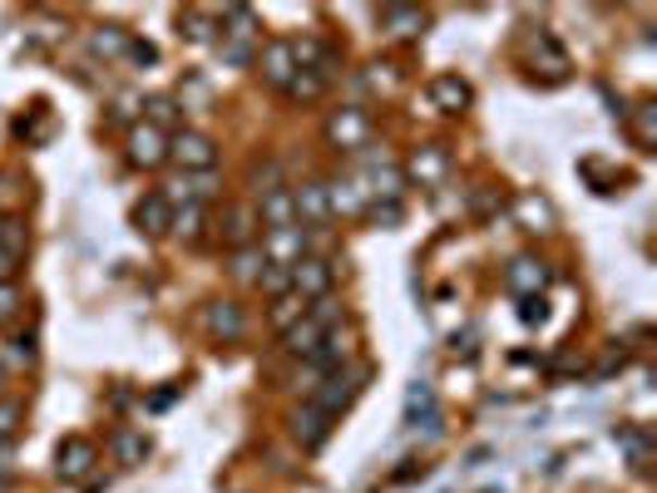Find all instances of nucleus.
<instances>
[{
    "label": "nucleus",
    "mask_w": 657,
    "mask_h": 493,
    "mask_svg": "<svg viewBox=\"0 0 657 493\" xmlns=\"http://www.w3.org/2000/svg\"><path fill=\"white\" fill-rule=\"evenodd\" d=\"M322 139L332 143L336 153H361L371 143V114L361 104L332 109V114H326V124H322Z\"/></svg>",
    "instance_id": "1"
},
{
    "label": "nucleus",
    "mask_w": 657,
    "mask_h": 493,
    "mask_svg": "<svg viewBox=\"0 0 657 493\" xmlns=\"http://www.w3.org/2000/svg\"><path fill=\"white\" fill-rule=\"evenodd\" d=\"M361 385H367V370L361 365H346V370H332V376H322L317 380V390H312V405L322 409V415H332V419H342L346 409L356 405V395H361Z\"/></svg>",
    "instance_id": "2"
},
{
    "label": "nucleus",
    "mask_w": 657,
    "mask_h": 493,
    "mask_svg": "<svg viewBox=\"0 0 657 493\" xmlns=\"http://www.w3.org/2000/svg\"><path fill=\"white\" fill-rule=\"evenodd\" d=\"M169 159L184 173H213L218 168V143L203 129H178L169 134Z\"/></svg>",
    "instance_id": "3"
},
{
    "label": "nucleus",
    "mask_w": 657,
    "mask_h": 493,
    "mask_svg": "<svg viewBox=\"0 0 657 493\" xmlns=\"http://www.w3.org/2000/svg\"><path fill=\"white\" fill-rule=\"evenodd\" d=\"M99 464V444L85 440V434H70L60 450H54V479L60 483H85Z\"/></svg>",
    "instance_id": "4"
},
{
    "label": "nucleus",
    "mask_w": 657,
    "mask_h": 493,
    "mask_svg": "<svg viewBox=\"0 0 657 493\" xmlns=\"http://www.w3.org/2000/svg\"><path fill=\"white\" fill-rule=\"evenodd\" d=\"M292 207H297V227H307V232H322L332 223V193H326L322 178L297 182L292 188Z\"/></svg>",
    "instance_id": "5"
},
{
    "label": "nucleus",
    "mask_w": 657,
    "mask_h": 493,
    "mask_svg": "<svg viewBox=\"0 0 657 493\" xmlns=\"http://www.w3.org/2000/svg\"><path fill=\"white\" fill-rule=\"evenodd\" d=\"M287 429H292V440H297V450L302 454H317L326 440H332V429H336V419L332 415H322V409L307 400V405H297L287 415Z\"/></svg>",
    "instance_id": "6"
},
{
    "label": "nucleus",
    "mask_w": 657,
    "mask_h": 493,
    "mask_svg": "<svg viewBox=\"0 0 657 493\" xmlns=\"http://www.w3.org/2000/svg\"><path fill=\"white\" fill-rule=\"evenodd\" d=\"M549 262L540 257V252H519V257H509V267H505V287L515 291L519 301L524 296H544V287H549Z\"/></svg>",
    "instance_id": "7"
},
{
    "label": "nucleus",
    "mask_w": 657,
    "mask_h": 493,
    "mask_svg": "<svg viewBox=\"0 0 657 493\" xmlns=\"http://www.w3.org/2000/svg\"><path fill=\"white\" fill-rule=\"evenodd\" d=\"M332 287H336V267L326 257H317V252H307L297 267H292V291L312 306V301H322V296H332Z\"/></svg>",
    "instance_id": "8"
},
{
    "label": "nucleus",
    "mask_w": 657,
    "mask_h": 493,
    "mask_svg": "<svg viewBox=\"0 0 657 493\" xmlns=\"http://www.w3.org/2000/svg\"><path fill=\"white\" fill-rule=\"evenodd\" d=\"M203 331L213 336V341H243L248 336V312H243V301L223 296V301H208L203 306Z\"/></svg>",
    "instance_id": "9"
},
{
    "label": "nucleus",
    "mask_w": 657,
    "mask_h": 493,
    "mask_svg": "<svg viewBox=\"0 0 657 493\" xmlns=\"http://www.w3.org/2000/svg\"><path fill=\"white\" fill-rule=\"evenodd\" d=\"M307 242H312L307 227H272V232H262L258 246L272 267H297V262L307 257Z\"/></svg>",
    "instance_id": "10"
},
{
    "label": "nucleus",
    "mask_w": 657,
    "mask_h": 493,
    "mask_svg": "<svg viewBox=\"0 0 657 493\" xmlns=\"http://www.w3.org/2000/svg\"><path fill=\"white\" fill-rule=\"evenodd\" d=\"M124 153H129L134 168L153 173V168H163V163H169V134H159L153 124H134L129 139H124Z\"/></svg>",
    "instance_id": "11"
},
{
    "label": "nucleus",
    "mask_w": 657,
    "mask_h": 493,
    "mask_svg": "<svg viewBox=\"0 0 657 493\" xmlns=\"http://www.w3.org/2000/svg\"><path fill=\"white\" fill-rule=\"evenodd\" d=\"M258 75H262V85H272V89H287L292 85V75H297V54H292V40H268V45H258Z\"/></svg>",
    "instance_id": "12"
},
{
    "label": "nucleus",
    "mask_w": 657,
    "mask_h": 493,
    "mask_svg": "<svg viewBox=\"0 0 657 493\" xmlns=\"http://www.w3.org/2000/svg\"><path fill=\"white\" fill-rule=\"evenodd\" d=\"M400 178L421 182V188L445 182V178H450V149H445V143H421V149L410 153V163H406V173H400Z\"/></svg>",
    "instance_id": "13"
},
{
    "label": "nucleus",
    "mask_w": 657,
    "mask_h": 493,
    "mask_svg": "<svg viewBox=\"0 0 657 493\" xmlns=\"http://www.w3.org/2000/svg\"><path fill=\"white\" fill-rule=\"evenodd\" d=\"M129 223H134V232H139V237H169L173 207H169V198H163V188H153V193H144L139 203H134Z\"/></svg>",
    "instance_id": "14"
},
{
    "label": "nucleus",
    "mask_w": 657,
    "mask_h": 493,
    "mask_svg": "<svg viewBox=\"0 0 657 493\" xmlns=\"http://www.w3.org/2000/svg\"><path fill=\"white\" fill-rule=\"evenodd\" d=\"M258 227H262V223H258V213H252L248 203L223 207V217H218V237H223L233 252H237V246H252V242H258Z\"/></svg>",
    "instance_id": "15"
},
{
    "label": "nucleus",
    "mask_w": 657,
    "mask_h": 493,
    "mask_svg": "<svg viewBox=\"0 0 657 493\" xmlns=\"http://www.w3.org/2000/svg\"><path fill=\"white\" fill-rule=\"evenodd\" d=\"M326 193H332V217H356V213H367L371 207V193H367V182H361V173H342V178L326 182Z\"/></svg>",
    "instance_id": "16"
},
{
    "label": "nucleus",
    "mask_w": 657,
    "mask_h": 493,
    "mask_svg": "<svg viewBox=\"0 0 657 493\" xmlns=\"http://www.w3.org/2000/svg\"><path fill=\"white\" fill-rule=\"evenodd\" d=\"M425 94H431V104L441 109V114H464V109L474 104L470 79H460V75H435L431 85H425Z\"/></svg>",
    "instance_id": "17"
},
{
    "label": "nucleus",
    "mask_w": 657,
    "mask_h": 493,
    "mask_svg": "<svg viewBox=\"0 0 657 493\" xmlns=\"http://www.w3.org/2000/svg\"><path fill=\"white\" fill-rule=\"evenodd\" d=\"M258 223H262V232H272V227H297V207H292V188L282 182V188H268V193L258 198Z\"/></svg>",
    "instance_id": "18"
},
{
    "label": "nucleus",
    "mask_w": 657,
    "mask_h": 493,
    "mask_svg": "<svg viewBox=\"0 0 657 493\" xmlns=\"http://www.w3.org/2000/svg\"><path fill=\"white\" fill-rule=\"evenodd\" d=\"M109 454H114V464H124V469H139L144 459H149V434L134 425H114V434H109Z\"/></svg>",
    "instance_id": "19"
},
{
    "label": "nucleus",
    "mask_w": 657,
    "mask_h": 493,
    "mask_svg": "<svg viewBox=\"0 0 657 493\" xmlns=\"http://www.w3.org/2000/svg\"><path fill=\"white\" fill-rule=\"evenodd\" d=\"M381 30L391 35V40H416V35L431 25V15L425 11H416V5H381Z\"/></svg>",
    "instance_id": "20"
},
{
    "label": "nucleus",
    "mask_w": 657,
    "mask_h": 493,
    "mask_svg": "<svg viewBox=\"0 0 657 493\" xmlns=\"http://www.w3.org/2000/svg\"><path fill=\"white\" fill-rule=\"evenodd\" d=\"M322 341H326V331L312 321V316H302L297 326H287V331H282V351H287L292 361H312V355L322 351Z\"/></svg>",
    "instance_id": "21"
},
{
    "label": "nucleus",
    "mask_w": 657,
    "mask_h": 493,
    "mask_svg": "<svg viewBox=\"0 0 657 493\" xmlns=\"http://www.w3.org/2000/svg\"><path fill=\"white\" fill-rule=\"evenodd\" d=\"M515 223L524 232H549L554 227V203L544 193H519L515 198Z\"/></svg>",
    "instance_id": "22"
},
{
    "label": "nucleus",
    "mask_w": 657,
    "mask_h": 493,
    "mask_svg": "<svg viewBox=\"0 0 657 493\" xmlns=\"http://www.w3.org/2000/svg\"><path fill=\"white\" fill-rule=\"evenodd\" d=\"M317 370V376H332V370H346L351 365V345H346V336H342V326L336 331H326V341H322V351L307 361Z\"/></svg>",
    "instance_id": "23"
},
{
    "label": "nucleus",
    "mask_w": 657,
    "mask_h": 493,
    "mask_svg": "<svg viewBox=\"0 0 657 493\" xmlns=\"http://www.w3.org/2000/svg\"><path fill=\"white\" fill-rule=\"evenodd\" d=\"M613 440H618V450H623L628 459H633V469L647 473V464H653V434H647L643 425H623V429L613 434Z\"/></svg>",
    "instance_id": "24"
},
{
    "label": "nucleus",
    "mask_w": 657,
    "mask_h": 493,
    "mask_svg": "<svg viewBox=\"0 0 657 493\" xmlns=\"http://www.w3.org/2000/svg\"><path fill=\"white\" fill-rule=\"evenodd\" d=\"M431 415H435V385H431V380H416V385L406 390V405H400V419H406L410 429H421Z\"/></svg>",
    "instance_id": "25"
},
{
    "label": "nucleus",
    "mask_w": 657,
    "mask_h": 493,
    "mask_svg": "<svg viewBox=\"0 0 657 493\" xmlns=\"http://www.w3.org/2000/svg\"><path fill=\"white\" fill-rule=\"evenodd\" d=\"M169 232H173V237H184V242H203V232H208V207H203V203L173 207Z\"/></svg>",
    "instance_id": "26"
},
{
    "label": "nucleus",
    "mask_w": 657,
    "mask_h": 493,
    "mask_svg": "<svg viewBox=\"0 0 657 493\" xmlns=\"http://www.w3.org/2000/svg\"><path fill=\"white\" fill-rule=\"evenodd\" d=\"M178 35L194 45H213L218 40V15L208 11H178Z\"/></svg>",
    "instance_id": "27"
},
{
    "label": "nucleus",
    "mask_w": 657,
    "mask_h": 493,
    "mask_svg": "<svg viewBox=\"0 0 657 493\" xmlns=\"http://www.w3.org/2000/svg\"><path fill=\"white\" fill-rule=\"evenodd\" d=\"M326 85H332V79L312 75V69H297V75H292V85L282 89V94L297 99V104H312V99H322V94H326Z\"/></svg>",
    "instance_id": "28"
},
{
    "label": "nucleus",
    "mask_w": 657,
    "mask_h": 493,
    "mask_svg": "<svg viewBox=\"0 0 657 493\" xmlns=\"http://www.w3.org/2000/svg\"><path fill=\"white\" fill-rule=\"evenodd\" d=\"M89 50L104 54V60H114V54H129V30H119V25H99V30L89 35Z\"/></svg>",
    "instance_id": "29"
},
{
    "label": "nucleus",
    "mask_w": 657,
    "mask_h": 493,
    "mask_svg": "<svg viewBox=\"0 0 657 493\" xmlns=\"http://www.w3.org/2000/svg\"><path fill=\"white\" fill-rule=\"evenodd\" d=\"M262 267H268V257H262V246L252 242V246H237V252H233V267H227V271H233L237 281H258Z\"/></svg>",
    "instance_id": "30"
},
{
    "label": "nucleus",
    "mask_w": 657,
    "mask_h": 493,
    "mask_svg": "<svg viewBox=\"0 0 657 493\" xmlns=\"http://www.w3.org/2000/svg\"><path fill=\"white\" fill-rule=\"evenodd\" d=\"M307 316V301L297 296V291H287V296H277L272 301V326H277V331H287V326H297Z\"/></svg>",
    "instance_id": "31"
},
{
    "label": "nucleus",
    "mask_w": 657,
    "mask_h": 493,
    "mask_svg": "<svg viewBox=\"0 0 657 493\" xmlns=\"http://www.w3.org/2000/svg\"><path fill=\"white\" fill-rule=\"evenodd\" d=\"M21 425H25V400L0 395V444L15 440V434H21Z\"/></svg>",
    "instance_id": "32"
},
{
    "label": "nucleus",
    "mask_w": 657,
    "mask_h": 493,
    "mask_svg": "<svg viewBox=\"0 0 657 493\" xmlns=\"http://www.w3.org/2000/svg\"><path fill=\"white\" fill-rule=\"evenodd\" d=\"M0 246H5V252H11V257H21L25 262V246H30V237H25V223L21 217H0Z\"/></svg>",
    "instance_id": "33"
},
{
    "label": "nucleus",
    "mask_w": 657,
    "mask_h": 493,
    "mask_svg": "<svg viewBox=\"0 0 657 493\" xmlns=\"http://www.w3.org/2000/svg\"><path fill=\"white\" fill-rule=\"evenodd\" d=\"M144 109H149V118H144V124H153L159 134H169V124H178V104H173L169 94L144 99Z\"/></svg>",
    "instance_id": "34"
},
{
    "label": "nucleus",
    "mask_w": 657,
    "mask_h": 493,
    "mask_svg": "<svg viewBox=\"0 0 657 493\" xmlns=\"http://www.w3.org/2000/svg\"><path fill=\"white\" fill-rule=\"evenodd\" d=\"M252 287H262L272 301L287 296V291H292V267H272V262H268V267H262V277L252 281Z\"/></svg>",
    "instance_id": "35"
},
{
    "label": "nucleus",
    "mask_w": 657,
    "mask_h": 493,
    "mask_svg": "<svg viewBox=\"0 0 657 493\" xmlns=\"http://www.w3.org/2000/svg\"><path fill=\"white\" fill-rule=\"evenodd\" d=\"M218 54H223V65L233 69H248L258 60V45H237V40H218Z\"/></svg>",
    "instance_id": "36"
},
{
    "label": "nucleus",
    "mask_w": 657,
    "mask_h": 493,
    "mask_svg": "<svg viewBox=\"0 0 657 493\" xmlns=\"http://www.w3.org/2000/svg\"><path fill=\"white\" fill-rule=\"evenodd\" d=\"M307 316H312V321L322 326V331H336V326H342V306H336V296L312 301V306H307Z\"/></svg>",
    "instance_id": "37"
},
{
    "label": "nucleus",
    "mask_w": 657,
    "mask_h": 493,
    "mask_svg": "<svg viewBox=\"0 0 657 493\" xmlns=\"http://www.w3.org/2000/svg\"><path fill=\"white\" fill-rule=\"evenodd\" d=\"M633 134H637V143H643V149H653V139H657V104H637Z\"/></svg>",
    "instance_id": "38"
},
{
    "label": "nucleus",
    "mask_w": 657,
    "mask_h": 493,
    "mask_svg": "<svg viewBox=\"0 0 657 493\" xmlns=\"http://www.w3.org/2000/svg\"><path fill=\"white\" fill-rule=\"evenodd\" d=\"M544 316H549V306H544V296H524V301H519V321H524V326H540Z\"/></svg>",
    "instance_id": "39"
},
{
    "label": "nucleus",
    "mask_w": 657,
    "mask_h": 493,
    "mask_svg": "<svg viewBox=\"0 0 657 493\" xmlns=\"http://www.w3.org/2000/svg\"><path fill=\"white\" fill-rule=\"evenodd\" d=\"M15 479V440H5L0 444V489Z\"/></svg>",
    "instance_id": "40"
},
{
    "label": "nucleus",
    "mask_w": 657,
    "mask_h": 493,
    "mask_svg": "<svg viewBox=\"0 0 657 493\" xmlns=\"http://www.w3.org/2000/svg\"><path fill=\"white\" fill-rule=\"evenodd\" d=\"M15 277H21V257H11V252L0 246V287H11Z\"/></svg>",
    "instance_id": "41"
},
{
    "label": "nucleus",
    "mask_w": 657,
    "mask_h": 493,
    "mask_svg": "<svg viewBox=\"0 0 657 493\" xmlns=\"http://www.w3.org/2000/svg\"><path fill=\"white\" fill-rule=\"evenodd\" d=\"M367 213L376 217V223H386V227H391V223H400V203H371Z\"/></svg>",
    "instance_id": "42"
},
{
    "label": "nucleus",
    "mask_w": 657,
    "mask_h": 493,
    "mask_svg": "<svg viewBox=\"0 0 657 493\" xmlns=\"http://www.w3.org/2000/svg\"><path fill=\"white\" fill-rule=\"evenodd\" d=\"M129 54L139 60V65H153V60H159V50H153L149 40H129Z\"/></svg>",
    "instance_id": "43"
},
{
    "label": "nucleus",
    "mask_w": 657,
    "mask_h": 493,
    "mask_svg": "<svg viewBox=\"0 0 657 493\" xmlns=\"http://www.w3.org/2000/svg\"><path fill=\"white\" fill-rule=\"evenodd\" d=\"M15 361H25V365H30L35 361V336H15Z\"/></svg>",
    "instance_id": "44"
},
{
    "label": "nucleus",
    "mask_w": 657,
    "mask_h": 493,
    "mask_svg": "<svg viewBox=\"0 0 657 493\" xmlns=\"http://www.w3.org/2000/svg\"><path fill=\"white\" fill-rule=\"evenodd\" d=\"M5 316H15V296H11V287H0V321Z\"/></svg>",
    "instance_id": "45"
},
{
    "label": "nucleus",
    "mask_w": 657,
    "mask_h": 493,
    "mask_svg": "<svg viewBox=\"0 0 657 493\" xmlns=\"http://www.w3.org/2000/svg\"><path fill=\"white\" fill-rule=\"evenodd\" d=\"M0 395H5V365H0Z\"/></svg>",
    "instance_id": "46"
}]
</instances>
